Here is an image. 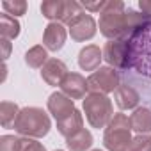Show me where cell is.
Wrapping results in <instances>:
<instances>
[{
	"mask_svg": "<svg viewBox=\"0 0 151 151\" xmlns=\"http://www.w3.org/2000/svg\"><path fill=\"white\" fill-rule=\"evenodd\" d=\"M66 37H68L66 27L59 22H50L43 34V46L48 52H59L66 45Z\"/></svg>",
	"mask_w": 151,
	"mask_h": 151,
	"instance_id": "11",
	"label": "cell"
},
{
	"mask_svg": "<svg viewBox=\"0 0 151 151\" xmlns=\"http://www.w3.org/2000/svg\"><path fill=\"white\" fill-rule=\"evenodd\" d=\"M124 39L128 45V68L151 78V18Z\"/></svg>",
	"mask_w": 151,
	"mask_h": 151,
	"instance_id": "1",
	"label": "cell"
},
{
	"mask_svg": "<svg viewBox=\"0 0 151 151\" xmlns=\"http://www.w3.org/2000/svg\"><path fill=\"white\" fill-rule=\"evenodd\" d=\"M59 87H60V91H62L66 96H69L73 101H75V100L86 98V93H87V89H89L87 80L82 77L80 73H73V71H69L66 77L62 78V82H60Z\"/></svg>",
	"mask_w": 151,
	"mask_h": 151,
	"instance_id": "10",
	"label": "cell"
},
{
	"mask_svg": "<svg viewBox=\"0 0 151 151\" xmlns=\"http://www.w3.org/2000/svg\"><path fill=\"white\" fill-rule=\"evenodd\" d=\"M48 50L41 45L32 46L30 50L25 52V64L32 69H43V66L48 62Z\"/></svg>",
	"mask_w": 151,
	"mask_h": 151,
	"instance_id": "18",
	"label": "cell"
},
{
	"mask_svg": "<svg viewBox=\"0 0 151 151\" xmlns=\"http://www.w3.org/2000/svg\"><path fill=\"white\" fill-rule=\"evenodd\" d=\"M84 128V117L78 110H75L71 116H68L66 119L62 121H57V132L62 135V137H71L73 133H77Z\"/></svg>",
	"mask_w": 151,
	"mask_h": 151,
	"instance_id": "16",
	"label": "cell"
},
{
	"mask_svg": "<svg viewBox=\"0 0 151 151\" xmlns=\"http://www.w3.org/2000/svg\"><path fill=\"white\" fill-rule=\"evenodd\" d=\"M96 27L98 25H96L94 18L87 13H82L68 23V32H69L73 41L84 43V41H89L96 36Z\"/></svg>",
	"mask_w": 151,
	"mask_h": 151,
	"instance_id": "7",
	"label": "cell"
},
{
	"mask_svg": "<svg viewBox=\"0 0 151 151\" xmlns=\"http://www.w3.org/2000/svg\"><path fill=\"white\" fill-rule=\"evenodd\" d=\"M66 146L69 151H87L93 146V133L86 128H82L80 132L73 133L71 137L66 139Z\"/></svg>",
	"mask_w": 151,
	"mask_h": 151,
	"instance_id": "17",
	"label": "cell"
},
{
	"mask_svg": "<svg viewBox=\"0 0 151 151\" xmlns=\"http://www.w3.org/2000/svg\"><path fill=\"white\" fill-rule=\"evenodd\" d=\"M20 114V109L16 103L13 101H2L0 103V123L4 128H11L14 126V121Z\"/></svg>",
	"mask_w": 151,
	"mask_h": 151,
	"instance_id": "21",
	"label": "cell"
},
{
	"mask_svg": "<svg viewBox=\"0 0 151 151\" xmlns=\"http://www.w3.org/2000/svg\"><path fill=\"white\" fill-rule=\"evenodd\" d=\"M64 9H66V2H62V0H46V2L41 4V13L50 22L60 23L64 16Z\"/></svg>",
	"mask_w": 151,
	"mask_h": 151,
	"instance_id": "20",
	"label": "cell"
},
{
	"mask_svg": "<svg viewBox=\"0 0 151 151\" xmlns=\"http://www.w3.org/2000/svg\"><path fill=\"white\" fill-rule=\"evenodd\" d=\"M114 98H116V103H117V107L121 110H132L140 101L139 93L132 86H119L116 89V93H114Z\"/></svg>",
	"mask_w": 151,
	"mask_h": 151,
	"instance_id": "14",
	"label": "cell"
},
{
	"mask_svg": "<svg viewBox=\"0 0 151 151\" xmlns=\"http://www.w3.org/2000/svg\"><path fill=\"white\" fill-rule=\"evenodd\" d=\"M20 149H22V137L14 135L0 137V151H20Z\"/></svg>",
	"mask_w": 151,
	"mask_h": 151,
	"instance_id": "23",
	"label": "cell"
},
{
	"mask_svg": "<svg viewBox=\"0 0 151 151\" xmlns=\"http://www.w3.org/2000/svg\"><path fill=\"white\" fill-rule=\"evenodd\" d=\"M20 151H46V147L41 142H37L36 139L22 137V149Z\"/></svg>",
	"mask_w": 151,
	"mask_h": 151,
	"instance_id": "25",
	"label": "cell"
},
{
	"mask_svg": "<svg viewBox=\"0 0 151 151\" xmlns=\"http://www.w3.org/2000/svg\"><path fill=\"white\" fill-rule=\"evenodd\" d=\"M103 59L112 66L119 69H130L128 68V45L126 39H114L109 41L103 46Z\"/></svg>",
	"mask_w": 151,
	"mask_h": 151,
	"instance_id": "8",
	"label": "cell"
},
{
	"mask_svg": "<svg viewBox=\"0 0 151 151\" xmlns=\"http://www.w3.org/2000/svg\"><path fill=\"white\" fill-rule=\"evenodd\" d=\"M2 7L7 14L23 16L27 13V2L25 0H14V2H2Z\"/></svg>",
	"mask_w": 151,
	"mask_h": 151,
	"instance_id": "24",
	"label": "cell"
},
{
	"mask_svg": "<svg viewBox=\"0 0 151 151\" xmlns=\"http://www.w3.org/2000/svg\"><path fill=\"white\" fill-rule=\"evenodd\" d=\"M84 112L93 128H107L114 117V107L109 96L91 93L84 98Z\"/></svg>",
	"mask_w": 151,
	"mask_h": 151,
	"instance_id": "5",
	"label": "cell"
},
{
	"mask_svg": "<svg viewBox=\"0 0 151 151\" xmlns=\"http://www.w3.org/2000/svg\"><path fill=\"white\" fill-rule=\"evenodd\" d=\"M132 144V124L130 117L117 112L114 114L112 121L105 128L103 133V146L109 151H128Z\"/></svg>",
	"mask_w": 151,
	"mask_h": 151,
	"instance_id": "4",
	"label": "cell"
},
{
	"mask_svg": "<svg viewBox=\"0 0 151 151\" xmlns=\"http://www.w3.org/2000/svg\"><path fill=\"white\" fill-rule=\"evenodd\" d=\"M100 32L109 39H124L128 37L135 29H139L147 16L133 11V9H124V11H103L100 13Z\"/></svg>",
	"mask_w": 151,
	"mask_h": 151,
	"instance_id": "2",
	"label": "cell"
},
{
	"mask_svg": "<svg viewBox=\"0 0 151 151\" xmlns=\"http://www.w3.org/2000/svg\"><path fill=\"white\" fill-rule=\"evenodd\" d=\"M128 151H151V135L149 133H140V135L133 137Z\"/></svg>",
	"mask_w": 151,
	"mask_h": 151,
	"instance_id": "22",
	"label": "cell"
},
{
	"mask_svg": "<svg viewBox=\"0 0 151 151\" xmlns=\"http://www.w3.org/2000/svg\"><path fill=\"white\" fill-rule=\"evenodd\" d=\"M68 73H69V71H68V66H66L60 59H50V60L43 66V69H41V77H43V80H45L48 86L55 87V86H60L62 78L66 77Z\"/></svg>",
	"mask_w": 151,
	"mask_h": 151,
	"instance_id": "12",
	"label": "cell"
},
{
	"mask_svg": "<svg viewBox=\"0 0 151 151\" xmlns=\"http://www.w3.org/2000/svg\"><path fill=\"white\" fill-rule=\"evenodd\" d=\"M101 59H103V50H100V46L96 45H87L80 50L78 53V66L84 71H96L101 66Z\"/></svg>",
	"mask_w": 151,
	"mask_h": 151,
	"instance_id": "13",
	"label": "cell"
},
{
	"mask_svg": "<svg viewBox=\"0 0 151 151\" xmlns=\"http://www.w3.org/2000/svg\"><path fill=\"white\" fill-rule=\"evenodd\" d=\"M14 132L29 137V139H41L45 135H48L50 128H52V121L50 116L39 109V107H25L20 110L16 121H14Z\"/></svg>",
	"mask_w": 151,
	"mask_h": 151,
	"instance_id": "3",
	"label": "cell"
},
{
	"mask_svg": "<svg viewBox=\"0 0 151 151\" xmlns=\"http://www.w3.org/2000/svg\"><path fill=\"white\" fill-rule=\"evenodd\" d=\"M87 86L91 93L107 96L109 93H116V89L119 87V73L112 66H101L87 77Z\"/></svg>",
	"mask_w": 151,
	"mask_h": 151,
	"instance_id": "6",
	"label": "cell"
},
{
	"mask_svg": "<svg viewBox=\"0 0 151 151\" xmlns=\"http://www.w3.org/2000/svg\"><path fill=\"white\" fill-rule=\"evenodd\" d=\"M0 45H2V59L7 60L9 59V53H11V43H9V39H2V41H0Z\"/></svg>",
	"mask_w": 151,
	"mask_h": 151,
	"instance_id": "28",
	"label": "cell"
},
{
	"mask_svg": "<svg viewBox=\"0 0 151 151\" xmlns=\"http://www.w3.org/2000/svg\"><path fill=\"white\" fill-rule=\"evenodd\" d=\"M105 4H107V2H98V4H82V6H84V9H86V11H93V13H98V11H100V13H101V11L105 9Z\"/></svg>",
	"mask_w": 151,
	"mask_h": 151,
	"instance_id": "26",
	"label": "cell"
},
{
	"mask_svg": "<svg viewBox=\"0 0 151 151\" xmlns=\"http://www.w3.org/2000/svg\"><path fill=\"white\" fill-rule=\"evenodd\" d=\"M46 107H48V112L55 117V121H62V119H66L68 116H71L75 110H77L75 109V101L69 96H66L62 91L52 93L50 98H48Z\"/></svg>",
	"mask_w": 151,
	"mask_h": 151,
	"instance_id": "9",
	"label": "cell"
},
{
	"mask_svg": "<svg viewBox=\"0 0 151 151\" xmlns=\"http://www.w3.org/2000/svg\"><path fill=\"white\" fill-rule=\"evenodd\" d=\"M130 124L132 130L140 133H149L151 132V110L147 107H139L133 110V114L130 116Z\"/></svg>",
	"mask_w": 151,
	"mask_h": 151,
	"instance_id": "15",
	"label": "cell"
},
{
	"mask_svg": "<svg viewBox=\"0 0 151 151\" xmlns=\"http://www.w3.org/2000/svg\"><path fill=\"white\" fill-rule=\"evenodd\" d=\"M55 151H62V149H55Z\"/></svg>",
	"mask_w": 151,
	"mask_h": 151,
	"instance_id": "30",
	"label": "cell"
},
{
	"mask_svg": "<svg viewBox=\"0 0 151 151\" xmlns=\"http://www.w3.org/2000/svg\"><path fill=\"white\" fill-rule=\"evenodd\" d=\"M20 30H22V25L14 16H11L7 13L0 16V34H2V39H9V41L16 39L20 36Z\"/></svg>",
	"mask_w": 151,
	"mask_h": 151,
	"instance_id": "19",
	"label": "cell"
},
{
	"mask_svg": "<svg viewBox=\"0 0 151 151\" xmlns=\"http://www.w3.org/2000/svg\"><path fill=\"white\" fill-rule=\"evenodd\" d=\"M93 151H101V149H93Z\"/></svg>",
	"mask_w": 151,
	"mask_h": 151,
	"instance_id": "29",
	"label": "cell"
},
{
	"mask_svg": "<svg viewBox=\"0 0 151 151\" xmlns=\"http://www.w3.org/2000/svg\"><path fill=\"white\" fill-rule=\"evenodd\" d=\"M139 7H140V11H142L144 16L151 18V0H140V2H139Z\"/></svg>",
	"mask_w": 151,
	"mask_h": 151,
	"instance_id": "27",
	"label": "cell"
}]
</instances>
